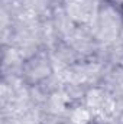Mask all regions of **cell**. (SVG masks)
<instances>
[{
    "label": "cell",
    "mask_w": 123,
    "mask_h": 124,
    "mask_svg": "<svg viewBox=\"0 0 123 124\" xmlns=\"http://www.w3.org/2000/svg\"><path fill=\"white\" fill-rule=\"evenodd\" d=\"M54 72L51 56L46 51H36L22 63V79L29 85L36 87L45 82Z\"/></svg>",
    "instance_id": "obj_1"
},
{
    "label": "cell",
    "mask_w": 123,
    "mask_h": 124,
    "mask_svg": "<svg viewBox=\"0 0 123 124\" xmlns=\"http://www.w3.org/2000/svg\"><path fill=\"white\" fill-rule=\"evenodd\" d=\"M110 7H113V9H116V10H119L120 7L123 6V0H104Z\"/></svg>",
    "instance_id": "obj_2"
},
{
    "label": "cell",
    "mask_w": 123,
    "mask_h": 124,
    "mask_svg": "<svg viewBox=\"0 0 123 124\" xmlns=\"http://www.w3.org/2000/svg\"><path fill=\"white\" fill-rule=\"evenodd\" d=\"M117 12H119V15H120V22H122V26H123V6L117 10Z\"/></svg>",
    "instance_id": "obj_3"
}]
</instances>
